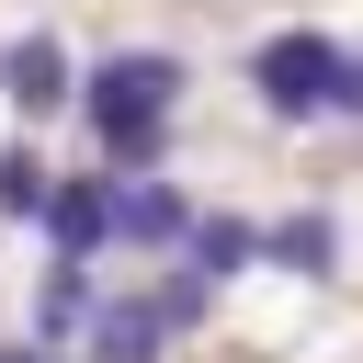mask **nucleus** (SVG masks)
<instances>
[{
  "label": "nucleus",
  "instance_id": "1a4fd4ad",
  "mask_svg": "<svg viewBox=\"0 0 363 363\" xmlns=\"http://www.w3.org/2000/svg\"><path fill=\"white\" fill-rule=\"evenodd\" d=\"M329 261H340V216H318V204H306V216H284V227H272V272H306V284H318Z\"/></svg>",
  "mask_w": 363,
  "mask_h": 363
},
{
  "label": "nucleus",
  "instance_id": "f8f14e48",
  "mask_svg": "<svg viewBox=\"0 0 363 363\" xmlns=\"http://www.w3.org/2000/svg\"><path fill=\"white\" fill-rule=\"evenodd\" d=\"M204 295H216V272H193V261H182V272L159 284V306H170V329H193V318H204Z\"/></svg>",
  "mask_w": 363,
  "mask_h": 363
},
{
  "label": "nucleus",
  "instance_id": "4468645a",
  "mask_svg": "<svg viewBox=\"0 0 363 363\" xmlns=\"http://www.w3.org/2000/svg\"><path fill=\"white\" fill-rule=\"evenodd\" d=\"M340 113H363V57H352V68H340Z\"/></svg>",
  "mask_w": 363,
  "mask_h": 363
},
{
  "label": "nucleus",
  "instance_id": "f257e3e1",
  "mask_svg": "<svg viewBox=\"0 0 363 363\" xmlns=\"http://www.w3.org/2000/svg\"><path fill=\"white\" fill-rule=\"evenodd\" d=\"M340 68H352V45L318 34V23H295V34H272L250 57V91H261L272 125H318V113H340Z\"/></svg>",
  "mask_w": 363,
  "mask_h": 363
},
{
  "label": "nucleus",
  "instance_id": "9d476101",
  "mask_svg": "<svg viewBox=\"0 0 363 363\" xmlns=\"http://www.w3.org/2000/svg\"><path fill=\"white\" fill-rule=\"evenodd\" d=\"M102 159H113V182L159 170V159H170V113H125V125H102Z\"/></svg>",
  "mask_w": 363,
  "mask_h": 363
},
{
  "label": "nucleus",
  "instance_id": "423d86ee",
  "mask_svg": "<svg viewBox=\"0 0 363 363\" xmlns=\"http://www.w3.org/2000/svg\"><path fill=\"white\" fill-rule=\"evenodd\" d=\"M113 193H125V182H68V170H57V204H45V238H57L68 261H91V250L113 238Z\"/></svg>",
  "mask_w": 363,
  "mask_h": 363
},
{
  "label": "nucleus",
  "instance_id": "0eeeda50",
  "mask_svg": "<svg viewBox=\"0 0 363 363\" xmlns=\"http://www.w3.org/2000/svg\"><path fill=\"white\" fill-rule=\"evenodd\" d=\"M182 261H193V272H216V284H227V272H261V261H272V227H250V216H193Z\"/></svg>",
  "mask_w": 363,
  "mask_h": 363
},
{
  "label": "nucleus",
  "instance_id": "f03ea898",
  "mask_svg": "<svg viewBox=\"0 0 363 363\" xmlns=\"http://www.w3.org/2000/svg\"><path fill=\"white\" fill-rule=\"evenodd\" d=\"M182 102V57H159V45H136V57H102L91 79H79V113H91V136L102 125H125V113H170Z\"/></svg>",
  "mask_w": 363,
  "mask_h": 363
},
{
  "label": "nucleus",
  "instance_id": "39448f33",
  "mask_svg": "<svg viewBox=\"0 0 363 363\" xmlns=\"http://www.w3.org/2000/svg\"><path fill=\"white\" fill-rule=\"evenodd\" d=\"M159 340H182L159 295H113V306H91V363H159Z\"/></svg>",
  "mask_w": 363,
  "mask_h": 363
},
{
  "label": "nucleus",
  "instance_id": "7ed1b4c3",
  "mask_svg": "<svg viewBox=\"0 0 363 363\" xmlns=\"http://www.w3.org/2000/svg\"><path fill=\"white\" fill-rule=\"evenodd\" d=\"M0 102H11L23 125L68 113V102H79V68H68V45H57V34H11V45H0Z\"/></svg>",
  "mask_w": 363,
  "mask_h": 363
},
{
  "label": "nucleus",
  "instance_id": "6e6552de",
  "mask_svg": "<svg viewBox=\"0 0 363 363\" xmlns=\"http://www.w3.org/2000/svg\"><path fill=\"white\" fill-rule=\"evenodd\" d=\"M45 204H57V170L34 159V136H11L0 147V216L11 227H45Z\"/></svg>",
  "mask_w": 363,
  "mask_h": 363
},
{
  "label": "nucleus",
  "instance_id": "ddd939ff",
  "mask_svg": "<svg viewBox=\"0 0 363 363\" xmlns=\"http://www.w3.org/2000/svg\"><path fill=\"white\" fill-rule=\"evenodd\" d=\"M0 363H68V352H57L45 329H34V340H0Z\"/></svg>",
  "mask_w": 363,
  "mask_h": 363
},
{
  "label": "nucleus",
  "instance_id": "9b49d317",
  "mask_svg": "<svg viewBox=\"0 0 363 363\" xmlns=\"http://www.w3.org/2000/svg\"><path fill=\"white\" fill-rule=\"evenodd\" d=\"M34 329H91V261L57 250V272H45V295H34Z\"/></svg>",
  "mask_w": 363,
  "mask_h": 363
},
{
  "label": "nucleus",
  "instance_id": "20e7f679",
  "mask_svg": "<svg viewBox=\"0 0 363 363\" xmlns=\"http://www.w3.org/2000/svg\"><path fill=\"white\" fill-rule=\"evenodd\" d=\"M113 238H125V250H182V238H193V204H182V182L136 170V182L113 193Z\"/></svg>",
  "mask_w": 363,
  "mask_h": 363
}]
</instances>
